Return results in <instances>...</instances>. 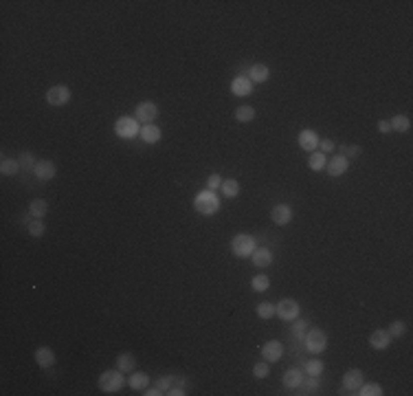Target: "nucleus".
I'll return each mask as SVG.
<instances>
[{"label": "nucleus", "mask_w": 413, "mask_h": 396, "mask_svg": "<svg viewBox=\"0 0 413 396\" xmlns=\"http://www.w3.org/2000/svg\"><path fill=\"white\" fill-rule=\"evenodd\" d=\"M194 207L198 214L211 216L220 209V198L215 196V192H211V189H203V192H198V196L194 198Z\"/></svg>", "instance_id": "1"}, {"label": "nucleus", "mask_w": 413, "mask_h": 396, "mask_svg": "<svg viewBox=\"0 0 413 396\" xmlns=\"http://www.w3.org/2000/svg\"><path fill=\"white\" fill-rule=\"evenodd\" d=\"M123 385H125V381H123V374H121L119 368H116V370H108V372H103L102 377H99V388H102L105 394L119 392Z\"/></svg>", "instance_id": "2"}, {"label": "nucleus", "mask_w": 413, "mask_h": 396, "mask_svg": "<svg viewBox=\"0 0 413 396\" xmlns=\"http://www.w3.org/2000/svg\"><path fill=\"white\" fill-rule=\"evenodd\" d=\"M304 343L312 355H319V352H323L327 348V337L321 328H310V330H306V335H304Z\"/></svg>", "instance_id": "3"}, {"label": "nucleus", "mask_w": 413, "mask_h": 396, "mask_svg": "<svg viewBox=\"0 0 413 396\" xmlns=\"http://www.w3.org/2000/svg\"><path fill=\"white\" fill-rule=\"evenodd\" d=\"M231 251L235 258H248L253 251H255V240L246 234H237L231 240Z\"/></svg>", "instance_id": "4"}, {"label": "nucleus", "mask_w": 413, "mask_h": 396, "mask_svg": "<svg viewBox=\"0 0 413 396\" xmlns=\"http://www.w3.org/2000/svg\"><path fill=\"white\" fill-rule=\"evenodd\" d=\"M114 132L119 136H123V139H132V136H136V132H141V128L134 117H121L114 124Z\"/></svg>", "instance_id": "5"}, {"label": "nucleus", "mask_w": 413, "mask_h": 396, "mask_svg": "<svg viewBox=\"0 0 413 396\" xmlns=\"http://www.w3.org/2000/svg\"><path fill=\"white\" fill-rule=\"evenodd\" d=\"M71 99V88L68 86H51L46 93V102L51 106H64Z\"/></svg>", "instance_id": "6"}, {"label": "nucleus", "mask_w": 413, "mask_h": 396, "mask_svg": "<svg viewBox=\"0 0 413 396\" xmlns=\"http://www.w3.org/2000/svg\"><path fill=\"white\" fill-rule=\"evenodd\" d=\"M156 115L158 108L154 102H141L136 106V121H141V124H152L156 119Z\"/></svg>", "instance_id": "7"}, {"label": "nucleus", "mask_w": 413, "mask_h": 396, "mask_svg": "<svg viewBox=\"0 0 413 396\" xmlns=\"http://www.w3.org/2000/svg\"><path fill=\"white\" fill-rule=\"evenodd\" d=\"M277 315L286 321H295L299 317V304L295 299H282L277 304Z\"/></svg>", "instance_id": "8"}, {"label": "nucleus", "mask_w": 413, "mask_h": 396, "mask_svg": "<svg viewBox=\"0 0 413 396\" xmlns=\"http://www.w3.org/2000/svg\"><path fill=\"white\" fill-rule=\"evenodd\" d=\"M284 355V346L279 341H266L262 346V357H264V361H268V363H275V361H279Z\"/></svg>", "instance_id": "9"}, {"label": "nucleus", "mask_w": 413, "mask_h": 396, "mask_svg": "<svg viewBox=\"0 0 413 396\" xmlns=\"http://www.w3.org/2000/svg\"><path fill=\"white\" fill-rule=\"evenodd\" d=\"M271 218L275 225H288L293 220V209H290V205H275L271 211Z\"/></svg>", "instance_id": "10"}, {"label": "nucleus", "mask_w": 413, "mask_h": 396, "mask_svg": "<svg viewBox=\"0 0 413 396\" xmlns=\"http://www.w3.org/2000/svg\"><path fill=\"white\" fill-rule=\"evenodd\" d=\"M361 385H363V372H361V370H358V368L347 370L345 377H343V388L352 390V392H356Z\"/></svg>", "instance_id": "11"}, {"label": "nucleus", "mask_w": 413, "mask_h": 396, "mask_svg": "<svg viewBox=\"0 0 413 396\" xmlns=\"http://www.w3.org/2000/svg\"><path fill=\"white\" fill-rule=\"evenodd\" d=\"M299 145L304 147L306 152H316L319 147V136H316L314 130H301L299 132Z\"/></svg>", "instance_id": "12"}, {"label": "nucleus", "mask_w": 413, "mask_h": 396, "mask_svg": "<svg viewBox=\"0 0 413 396\" xmlns=\"http://www.w3.org/2000/svg\"><path fill=\"white\" fill-rule=\"evenodd\" d=\"M325 167H327V172H330V176H341V174H345V172H347L349 161H347V156L338 154V156H332V158H330V163H327Z\"/></svg>", "instance_id": "13"}, {"label": "nucleus", "mask_w": 413, "mask_h": 396, "mask_svg": "<svg viewBox=\"0 0 413 396\" xmlns=\"http://www.w3.org/2000/svg\"><path fill=\"white\" fill-rule=\"evenodd\" d=\"M35 176L40 178V181H53L55 178V163L53 161H38V165H35Z\"/></svg>", "instance_id": "14"}, {"label": "nucleus", "mask_w": 413, "mask_h": 396, "mask_svg": "<svg viewBox=\"0 0 413 396\" xmlns=\"http://www.w3.org/2000/svg\"><path fill=\"white\" fill-rule=\"evenodd\" d=\"M389 343H391V335L387 330H374L369 335V346L376 348V350H385V348H389Z\"/></svg>", "instance_id": "15"}, {"label": "nucleus", "mask_w": 413, "mask_h": 396, "mask_svg": "<svg viewBox=\"0 0 413 396\" xmlns=\"http://www.w3.org/2000/svg\"><path fill=\"white\" fill-rule=\"evenodd\" d=\"M251 260H253V264L255 266H259V268H264V266H271L273 264V253L266 249V247H259V249H255L251 253Z\"/></svg>", "instance_id": "16"}, {"label": "nucleus", "mask_w": 413, "mask_h": 396, "mask_svg": "<svg viewBox=\"0 0 413 396\" xmlns=\"http://www.w3.org/2000/svg\"><path fill=\"white\" fill-rule=\"evenodd\" d=\"M35 363H38L40 368H51L53 363H55V352L46 346L38 348V350H35Z\"/></svg>", "instance_id": "17"}, {"label": "nucleus", "mask_w": 413, "mask_h": 396, "mask_svg": "<svg viewBox=\"0 0 413 396\" xmlns=\"http://www.w3.org/2000/svg\"><path fill=\"white\" fill-rule=\"evenodd\" d=\"M268 75H271V71H268L266 64H253L248 68V79L255 84H264L268 79Z\"/></svg>", "instance_id": "18"}, {"label": "nucleus", "mask_w": 413, "mask_h": 396, "mask_svg": "<svg viewBox=\"0 0 413 396\" xmlns=\"http://www.w3.org/2000/svg\"><path fill=\"white\" fill-rule=\"evenodd\" d=\"M231 91L233 95H237V97H244V95H251V79L248 77H235L231 82Z\"/></svg>", "instance_id": "19"}, {"label": "nucleus", "mask_w": 413, "mask_h": 396, "mask_svg": "<svg viewBox=\"0 0 413 396\" xmlns=\"http://www.w3.org/2000/svg\"><path fill=\"white\" fill-rule=\"evenodd\" d=\"M141 139L145 143H158L161 141V128H156L154 124H145L141 128Z\"/></svg>", "instance_id": "20"}, {"label": "nucleus", "mask_w": 413, "mask_h": 396, "mask_svg": "<svg viewBox=\"0 0 413 396\" xmlns=\"http://www.w3.org/2000/svg\"><path fill=\"white\" fill-rule=\"evenodd\" d=\"M116 368L121 370V372H134L136 368V357L130 355V352H123V355L116 357Z\"/></svg>", "instance_id": "21"}, {"label": "nucleus", "mask_w": 413, "mask_h": 396, "mask_svg": "<svg viewBox=\"0 0 413 396\" xmlns=\"http://www.w3.org/2000/svg\"><path fill=\"white\" fill-rule=\"evenodd\" d=\"M304 381V374H301V370L297 368H290V370H286V374H284V385L286 388H299V383Z\"/></svg>", "instance_id": "22"}, {"label": "nucleus", "mask_w": 413, "mask_h": 396, "mask_svg": "<svg viewBox=\"0 0 413 396\" xmlns=\"http://www.w3.org/2000/svg\"><path fill=\"white\" fill-rule=\"evenodd\" d=\"M220 189H222V194H224V198H235L237 194H240V183H237L235 178H224Z\"/></svg>", "instance_id": "23"}, {"label": "nucleus", "mask_w": 413, "mask_h": 396, "mask_svg": "<svg viewBox=\"0 0 413 396\" xmlns=\"http://www.w3.org/2000/svg\"><path fill=\"white\" fill-rule=\"evenodd\" d=\"M308 165H310V170H314V172H321V170H325V165H327V158H325V154H323V152H310Z\"/></svg>", "instance_id": "24"}, {"label": "nucleus", "mask_w": 413, "mask_h": 396, "mask_svg": "<svg viewBox=\"0 0 413 396\" xmlns=\"http://www.w3.org/2000/svg\"><path fill=\"white\" fill-rule=\"evenodd\" d=\"M389 126H391V130H396V132H407L411 128V119L407 117V115H396V117L389 121Z\"/></svg>", "instance_id": "25"}, {"label": "nucleus", "mask_w": 413, "mask_h": 396, "mask_svg": "<svg viewBox=\"0 0 413 396\" xmlns=\"http://www.w3.org/2000/svg\"><path fill=\"white\" fill-rule=\"evenodd\" d=\"M299 394H312V392H316L319 390V377H310L308 374V379H304V381L299 383Z\"/></svg>", "instance_id": "26"}, {"label": "nucleus", "mask_w": 413, "mask_h": 396, "mask_svg": "<svg viewBox=\"0 0 413 396\" xmlns=\"http://www.w3.org/2000/svg\"><path fill=\"white\" fill-rule=\"evenodd\" d=\"M46 211H49V205H46V200H42V198L33 200V203L29 205V214L33 216V218H44Z\"/></svg>", "instance_id": "27"}, {"label": "nucleus", "mask_w": 413, "mask_h": 396, "mask_svg": "<svg viewBox=\"0 0 413 396\" xmlns=\"http://www.w3.org/2000/svg\"><path fill=\"white\" fill-rule=\"evenodd\" d=\"M147 383H150V377H147L145 372H136V374H132L130 381H128V385H130L132 390H145V388H147Z\"/></svg>", "instance_id": "28"}, {"label": "nucleus", "mask_w": 413, "mask_h": 396, "mask_svg": "<svg viewBox=\"0 0 413 396\" xmlns=\"http://www.w3.org/2000/svg\"><path fill=\"white\" fill-rule=\"evenodd\" d=\"M18 163H20V170H24V172L35 170V165H38V161H35V156L31 154V152H22V154L18 156Z\"/></svg>", "instance_id": "29"}, {"label": "nucleus", "mask_w": 413, "mask_h": 396, "mask_svg": "<svg viewBox=\"0 0 413 396\" xmlns=\"http://www.w3.org/2000/svg\"><path fill=\"white\" fill-rule=\"evenodd\" d=\"M235 119L242 121V124H248V121L255 119V110L251 106H240V108H235Z\"/></svg>", "instance_id": "30"}, {"label": "nucleus", "mask_w": 413, "mask_h": 396, "mask_svg": "<svg viewBox=\"0 0 413 396\" xmlns=\"http://www.w3.org/2000/svg\"><path fill=\"white\" fill-rule=\"evenodd\" d=\"M20 170V163H18V158H2V163H0V172L4 174V176H13L15 172Z\"/></svg>", "instance_id": "31"}, {"label": "nucleus", "mask_w": 413, "mask_h": 396, "mask_svg": "<svg viewBox=\"0 0 413 396\" xmlns=\"http://www.w3.org/2000/svg\"><path fill=\"white\" fill-rule=\"evenodd\" d=\"M257 315L262 317V319H271V317L277 315V306L271 304V302H262L257 306Z\"/></svg>", "instance_id": "32"}, {"label": "nucleus", "mask_w": 413, "mask_h": 396, "mask_svg": "<svg viewBox=\"0 0 413 396\" xmlns=\"http://www.w3.org/2000/svg\"><path fill=\"white\" fill-rule=\"evenodd\" d=\"M356 394H361V396H380V394H383V388H380L378 383H365V385L358 388Z\"/></svg>", "instance_id": "33"}, {"label": "nucleus", "mask_w": 413, "mask_h": 396, "mask_svg": "<svg viewBox=\"0 0 413 396\" xmlns=\"http://www.w3.org/2000/svg\"><path fill=\"white\" fill-rule=\"evenodd\" d=\"M268 284H271L268 275H255L253 282H251V286H253V290H257V293H264V290H268Z\"/></svg>", "instance_id": "34"}, {"label": "nucleus", "mask_w": 413, "mask_h": 396, "mask_svg": "<svg viewBox=\"0 0 413 396\" xmlns=\"http://www.w3.org/2000/svg\"><path fill=\"white\" fill-rule=\"evenodd\" d=\"M44 229H46V227H44V223H42V218H33V220L29 223V234H31V236H35V238L44 234Z\"/></svg>", "instance_id": "35"}, {"label": "nucleus", "mask_w": 413, "mask_h": 396, "mask_svg": "<svg viewBox=\"0 0 413 396\" xmlns=\"http://www.w3.org/2000/svg\"><path fill=\"white\" fill-rule=\"evenodd\" d=\"M306 372H308L310 377H319L323 372V363L319 359H312V361H308V366H306Z\"/></svg>", "instance_id": "36"}, {"label": "nucleus", "mask_w": 413, "mask_h": 396, "mask_svg": "<svg viewBox=\"0 0 413 396\" xmlns=\"http://www.w3.org/2000/svg\"><path fill=\"white\" fill-rule=\"evenodd\" d=\"M154 385H156L158 390H161L163 394H167V390H169V388H172V385H174V377H161V379H158V381H156Z\"/></svg>", "instance_id": "37"}, {"label": "nucleus", "mask_w": 413, "mask_h": 396, "mask_svg": "<svg viewBox=\"0 0 413 396\" xmlns=\"http://www.w3.org/2000/svg\"><path fill=\"white\" fill-rule=\"evenodd\" d=\"M387 332L391 335V339H394V337H402L405 335V324H402V321H394L387 328Z\"/></svg>", "instance_id": "38"}, {"label": "nucleus", "mask_w": 413, "mask_h": 396, "mask_svg": "<svg viewBox=\"0 0 413 396\" xmlns=\"http://www.w3.org/2000/svg\"><path fill=\"white\" fill-rule=\"evenodd\" d=\"M253 374H255L257 379H266L268 377V361L255 363V368H253Z\"/></svg>", "instance_id": "39"}, {"label": "nucleus", "mask_w": 413, "mask_h": 396, "mask_svg": "<svg viewBox=\"0 0 413 396\" xmlns=\"http://www.w3.org/2000/svg\"><path fill=\"white\" fill-rule=\"evenodd\" d=\"M220 185H222V176H220V174H211V176L206 178V189H211V192L218 189Z\"/></svg>", "instance_id": "40"}, {"label": "nucleus", "mask_w": 413, "mask_h": 396, "mask_svg": "<svg viewBox=\"0 0 413 396\" xmlns=\"http://www.w3.org/2000/svg\"><path fill=\"white\" fill-rule=\"evenodd\" d=\"M308 330V324L306 321H295V326H293V335L297 337V339H304V332Z\"/></svg>", "instance_id": "41"}, {"label": "nucleus", "mask_w": 413, "mask_h": 396, "mask_svg": "<svg viewBox=\"0 0 413 396\" xmlns=\"http://www.w3.org/2000/svg\"><path fill=\"white\" fill-rule=\"evenodd\" d=\"M319 147H321L319 152H323V154H327V152H332V150H334V141H332V139H323V141H319Z\"/></svg>", "instance_id": "42"}, {"label": "nucleus", "mask_w": 413, "mask_h": 396, "mask_svg": "<svg viewBox=\"0 0 413 396\" xmlns=\"http://www.w3.org/2000/svg\"><path fill=\"white\" fill-rule=\"evenodd\" d=\"M169 396H183L185 394V388H178V385H172V388L167 390Z\"/></svg>", "instance_id": "43"}, {"label": "nucleus", "mask_w": 413, "mask_h": 396, "mask_svg": "<svg viewBox=\"0 0 413 396\" xmlns=\"http://www.w3.org/2000/svg\"><path fill=\"white\" fill-rule=\"evenodd\" d=\"M378 130L383 132V134H387V132H391V126H389V121L380 119V121H378Z\"/></svg>", "instance_id": "44"}, {"label": "nucleus", "mask_w": 413, "mask_h": 396, "mask_svg": "<svg viewBox=\"0 0 413 396\" xmlns=\"http://www.w3.org/2000/svg\"><path fill=\"white\" fill-rule=\"evenodd\" d=\"M358 154H361V147H358V145L347 147V156H358Z\"/></svg>", "instance_id": "45"}, {"label": "nucleus", "mask_w": 413, "mask_h": 396, "mask_svg": "<svg viewBox=\"0 0 413 396\" xmlns=\"http://www.w3.org/2000/svg\"><path fill=\"white\" fill-rule=\"evenodd\" d=\"M143 394H145V396H158V394H163V392H161V390H158L156 385H154V388H150L147 392H143Z\"/></svg>", "instance_id": "46"}]
</instances>
